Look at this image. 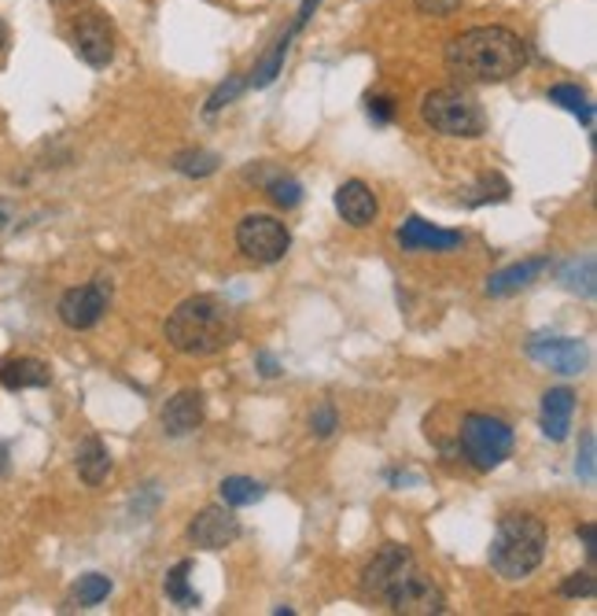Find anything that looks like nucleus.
<instances>
[{
    "instance_id": "473e14b6",
    "label": "nucleus",
    "mask_w": 597,
    "mask_h": 616,
    "mask_svg": "<svg viewBox=\"0 0 597 616\" xmlns=\"http://www.w3.org/2000/svg\"><path fill=\"white\" fill-rule=\"evenodd\" d=\"M420 15H436V20H446L462 8V0H413Z\"/></svg>"
},
{
    "instance_id": "4be33fe9",
    "label": "nucleus",
    "mask_w": 597,
    "mask_h": 616,
    "mask_svg": "<svg viewBox=\"0 0 597 616\" xmlns=\"http://www.w3.org/2000/svg\"><path fill=\"white\" fill-rule=\"evenodd\" d=\"M560 281H564L568 292H575V296L590 299L597 292V273H594V255H583V259H572L560 270Z\"/></svg>"
},
{
    "instance_id": "9b49d317",
    "label": "nucleus",
    "mask_w": 597,
    "mask_h": 616,
    "mask_svg": "<svg viewBox=\"0 0 597 616\" xmlns=\"http://www.w3.org/2000/svg\"><path fill=\"white\" fill-rule=\"evenodd\" d=\"M528 358L560 376H575L586 370V344L572 336H531L528 339Z\"/></svg>"
},
{
    "instance_id": "a211bd4d",
    "label": "nucleus",
    "mask_w": 597,
    "mask_h": 616,
    "mask_svg": "<svg viewBox=\"0 0 597 616\" xmlns=\"http://www.w3.org/2000/svg\"><path fill=\"white\" fill-rule=\"evenodd\" d=\"M546 270H549L546 255H542V259H523L517 266H505V270H498V273H491V278H486V296H494V299L512 296V292L528 288V284L535 281V278H542Z\"/></svg>"
},
{
    "instance_id": "b1692460",
    "label": "nucleus",
    "mask_w": 597,
    "mask_h": 616,
    "mask_svg": "<svg viewBox=\"0 0 597 616\" xmlns=\"http://www.w3.org/2000/svg\"><path fill=\"white\" fill-rule=\"evenodd\" d=\"M189 573H192V561H178V565L167 573V598L178 609H199V594L189 587Z\"/></svg>"
},
{
    "instance_id": "dca6fc26",
    "label": "nucleus",
    "mask_w": 597,
    "mask_h": 616,
    "mask_svg": "<svg viewBox=\"0 0 597 616\" xmlns=\"http://www.w3.org/2000/svg\"><path fill=\"white\" fill-rule=\"evenodd\" d=\"M572 413H575V392L572 388H549L542 395V432L554 444H564L572 432Z\"/></svg>"
},
{
    "instance_id": "20e7f679",
    "label": "nucleus",
    "mask_w": 597,
    "mask_h": 616,
    "mask_svg": "<svg viewBox=\"0 0 597 616\" xmlns=\"http://www.w3.org/2000/svg\"><path fill=\"white\" fill-rule=\"evenodd\" d=\"M512 444H517L512 428L502 418H491V413H465L462 428H457V447H462L465 462L476 473L498 469L512 454Z\"/></svg>"
},
{
    "instance_id": "c85d7f7f",
    "label": "nucleus",
    "mask_w": 597,
    "mask_h": 616,
    "mask_svg": "<svg viewBox=\"0 0 597 616\" xmlns=\"http://www.w3.org/2000/svg\"><path fill=\"white\" fill-rule=\"evenodd\" d=\"M244 89H247V78H241V75L229 78V81H222V86H218L215 93H210V100H207V115H218L225 104H233V100L241 97Z\"/></svg>"
},
{
    "instance_id": "f3484780",
    "label": "nucleus",
    "mask_w": 597,
    "mask_h": 616,
    "mask_svg": "<svg viewBox=\"0 0 597 616\" xmlns=\"http://www.w3.org/2000/svg\"><path fill=\"white\" fill-rule=\"evenodd\" d=\"M52 384V370L41 362V358H4L0 362V388L8 392H26V388H49Z\"/></svg>"
},
{
    "instance_id": "e433bc0d",
    "label": "nucleus",
    "mask_w": 597,
    "mask_h": 616,
    "mask_svg": "<svg viewBox=\"0 0 597 616\" xmlns=\"http://www.w3.org/2000/svg\"><path fill=\"white\" fill-rule=\"evenodd\" d=\"M4 44H8V23L0 20V52H4Z\"/></svg>"
},
{
    "instance_id": "393cba45",
    "label": "nucleus",
    "mask_w": 597,
    "mask_h": 616,
    "mask_svg": "<svg viewBox=\"0 0 597 616\" xmlns=\"http://www.w3.org/2000/svg\"><path fill=\"white\" fill-rule=\"evenodd\" d=\"M549 104H557V107H564V112H572L579 123L586 126V130H594V107L586 104V93L579 86H554L549 89Z\"/></svg>"
},
{
    "instance_id": "c756f323",
    "label": "nucleus",
    "mask_w": 597,
    "mask_h": 616,
    "mask_svg": "<svg viewBox=\"0 0 597 616\" xmlns=\"http://www.w3.org/2000/svg\"><path fill=\"white\" fill-rule=\"evenodd\" d=\"M594 594H597L594 573H572L560 583V598H594Z\"/></svg>"
},
{
    "instance_id": "a878e982",
    "label": "nucleus",
    "mask_w": 597,
    "mask_h": 616,
    "mask_svg": "<svg viewBox=\"0 0 597 616\" xmlns=\"http://www.w3.org/2000/svg\"><path fill=\"white\" fill-rule=\"evenodd\" d=\"M173 170L185 174V178H210V174L218 170V155L204 152V149L178 152V155H173Z\"/></svg>"
},
{
    "instance_id": "2eb2a0df",
    "label": "nucleus",
    "mask_w": 597,
    "mask_h": 616,
    "mask_svg": "<svg viewBox=\"0 0 597 616\" xmlns=\"http://www.w3.org/2000/svg\"><path fill=\"white\" fill-rule=\"evenodd\" d=\"M336 210H339V218H343L347 226L365 229V226L376 222L380 204H376L373 189L365 185V181H343V185L336 189Z\"/></svg>"
},
{
    "instance_id": "f03ea898",
    "label": "nucleus",
    "mask_w": 597,
    "mask_h": 616,
    "mask_svg": "<svg viewBox=\"0 0 597 616\" xmlns=\"http://www.w3.org/2000/svg\"><path fill=\"white\" fill-rule=\"evenodd\" d=\"M236 315L210 296H192L167 318V339L181 355H218L236 339Z\"/></svg>"
},
{
    "instance_id": "412c9836",
    "label": "nucleus",
    "mask_w": 597,
    "mask_h": 616,
    "mask_svg": "<svg viewBox=\"0 0 597 616\" xmlns=\"http://www.w3.org/2000/svg\"><path fill=\"white\" fill-rule=\"evenodd\" d=\"M112 594V576L104 573H86L70 591V609H93L104 598Z\"/></svg>"
},
{
    "instance_id": "ddd939ff",
    "label": "nucleus",
    "mask_w": 597,
    "mask_h": 616,
    "mask_svg": "<svg viewBox=\"0 0 597 616\" xmlns=\"http://www.w3.org/2000/svg\"><path fill=\"white\" fill-rule=\"evenodd\" d=\"M465 244L462 229H439L425 222L420 215H410L406 222L399 226V247L402 252H454V247Z\"/></svg>"
},
{
    "instance_id": "c9c22d12",
    "label": "nucleus",
    "mask_w": 597,
    "mask_h": 616,
    "mask_svg": "<svg viewBox=\"0 0 597 616\" xmlns=\"http://www.w3.org/2000/svg\"><path fill=\"white\" fill-rule=\"evenodd\" d=\"M259 373L262 376H281V362L270 351H259Z\"/></svg>"
},
{
    "instance_id": "aec40b11",
    "label": "nucleus",
    "mask_w": 597,
    "mask_h": 616,
    "mask_svg": "<svg viewBox=\"0 0 597 616\" xmlns=\"http://www.w3.org/2000/svg\"><path fill=\"white\" fill-rule=\"evenodd\" d=\"M299 34V26L291 23L288 30L281 34V41L273 44L270 52H265L262 56V63L259 67L251 70V78H247V86H255V89H265V86H273V81H277V75H281V67H284V56H288V49H291V38H296Z\"/></svg>"
},
{
    "instance_id": "2f4dec72",
    "label": "nucleus",
    "mask_w": 597,
    "mask_h": 616,
    "mask_svg": "<svg viewBox=\"0 0 597 616\" xmlns=\"http://www.w3.org/2000/svg\"><path fill=\"white\" fill-rule=\"evenodd\" d=\"M575 473L583 484H594V432H583V450H579Z\"/></svg>"
},
{
    "instance_id": "7ed1b4c3",
    "label": "nucleus",
    "mask_w": 597,
    "mask_h": 616,
    "mask_svg": "<svg viewBox=\"0 0 597 616\" xmlns=\"http://www.w3.org/2000/svg\"><path fill=\"white\" fill-rule=\"evenodd\" d=\"M546 557V524L535 513H505L491 539V568L502 579L531 576Z\"/></svg>"
},
{
    "instance_id": "9d476101",
    "label": "nucleus",
    "mask_w": 597,
    "mask_h": 616,
    "mask_svg": "<svg viewBox=\"0 0 597 616\" xmlns=\"http://www.w3.org/2000/svg\"><path fill=\"white\" fill-rule=\"evenodd\" d=\"M394 613H406V616H439L446 613V598L431 583V576H425L420 568H410L399 583L391 587V594L384 598Z\"/></svg>"
},
{
    "instance_id": "7c9ffc66",
    "label": "nucleus",
    "mask_w": 597,
    "mask_h": 616,
    "mask_svg": "<svg viewBox=\"0 0 597 616\" xmlns=\"http://www.w3.org/2000/svg\"><path fill=\"white\" fill-rule=\"evenodd\" d=\"M339 425V418H336V407L333 402H321V407L310 413V432H314L317 439H328L336 432Z\"/></svg>"
},
{
    "instance_id": "72a5a7b5",
    "label": "nucleus",
    "mask_w": 597,
    "mask_h": 616,
    "mask_svg": "<svg viewBox=\"0 0 597 616\" xmlns=\"http://www.w3.org/2000/svg\"><path fill=\"white\" fill-rule=\"evenodd\" d=\"M369 118L380 126H388L394 118V100L391 97H369Z\"/></svg>"
},
{
    "instance_id": "0eeeda50",
    "label": "nucleus",
    "mask_w": 597,
    "mask_h": 616,
    "mask_svg": "<svg viewBox=\"0 0 597 616\" xmlns=\"http://www.w3.org/2000/svg\"><path fill=\"white\" fill-rule=\"evenodd\" d=\"M107 303H112V278H93L89 284H78V288H67L60 296V321L67 329H75V333H81V329H93L100 318L107 315Z\"/></svg>"
},
{
    "instance_id": "f704fd0d",
    "label": "nucleus",
    "mask_w": 597,
    "mask_h": 616,
    "mask_svg": "<svg viewBox=\"0 0 597 616\" xmlns=\"http://www.w3.org/2000/svg\"><path fill=\"white\" fill-rule=\"evenodd\" d=\"M579 539H583V547H586V557L597 561V528H594V521L579 524Z\"/></svg>"
},
{
    "instance_id": "39448f33",
    "label": "nucleus",
    "mask_w": 597,
    "mask_h": 616,
    "mask_svg": "<svg viewBox=\"0 0 597 616\" xmlns=\"http://www.w3.org/2000/svg\"><path fill=\"white\" fill-rule=\"evenodd\" d=\"M420 118L443 137H480L486 130V115L462 89H431L420 100Z\"/></svg>"
},
{
    "instance_id": "cd10ccee",
    "label": "nucleus",
    "mask_w": 597,
    "mask_h": 616,
    "mask_svg": "<svg viewBox=\"0 0 597 616\" xmlns=\"http://www.w3.org/2000/svg\"><path fill=\"white\" fill-rule=\"evenodd\" d=\"M265 192H270V200L277 207H284V210H291V207H299V200H302V185L296 178H270L265 181Z\"/></svg>"
},
{
    "instance_id": "6ab92c4d",
    "label": "nucleus",
    "mask_w": 597,
    "mask_h": 616,
    "mask_svg": "<svg viewBox=\"0 0 597 616\" xmlns=\"http://www.w3.org/2000/svg\"><path fill=\"white\" fill-rule=\"evenodd\" d=\"M107 473H112V450L100 436H86L78 444V476L89 487H96L107 480Z\"/></svg>"
},
{
    "instance_id": "4468645a",
    "label": "nucleus",
    "mask_w": 597,
    "mask_h": 616,
    "mask_svg": "<svg viewBox=\"0 0 597 616\" xmlns=\"http://www.w3.org/2000/svg\"><path fill=\"white\" fill-rule=\"evenodd\" d=\"M204 418H207V399H204V392L199 388H185V392H178L173 399L163 407V432L173 439H181V436H192L199 425H204Z\"/></svg>"
},
{
    "instance_id": "f8f14e48",
    "label": "nucleus",
    "mask_w": 597,
    "mask_h": 616,
    "mask_svg": "<svg viewBox=\"0 0 597 616\" xmlns=\"http://www.w3.org/2000/svg\"><path fill=\"white\" fill-rule=\"evenodd\" d=\"M189 539L199 550H225L241 539V521H236L233 505H204V510L192 517L189 524Z\"/></svg>"
},
{
    "instance_id": "bb28decb",
    "label": "nucleus",
    "mask_w": 597,
    "mask_h": 616,
    "mask_svg": "<svg viewBox=\"0 0 597 616\" xmlns=\"http://www.w3.org/2000/svg\"><path fill=\"white\" fill-rule=\"evenodd\" d=\"M472 196H465L468 207H480V204H502V200H509V181L502 178V174H483L480 181H476Z\"/></svg>"
},
{
    "instance_id": "5701e85b",
    "label": "nucleus",
    "mask_w": 597,
    "mask_h": 616,
    "mask_svg": "<svg viewBox=\"0 0 597 616\" xmlns=\"http://www.w3.org/2000/svg\"><path fill=\"white\" fill-rule=\"evenodd\" d=\"M218 491H222V502H225V505H233V510H241V505H255V502H262L265 484L251 480V476H225Z\"/></svg>"
},
{
    "instance_id": "1a4fd4ad",
    "label": "nucleus",
    "mask_w": 597,
    "mask_h": 616,
    "mask_svg": "<svg viewBox=\"0 0 597 616\" xmlns=\"http://www.w3.org/2000/svg\"><path fill=\"white\" fill-rule=\"evenodd\" d=\"M70 41H75V52L89 67H107L115 60V26L107 15L100 12H78L75 26H70Z\"/></svg>"
},
{
    "instance_id": "4c0bfd02",
    "label": "nucleus",
    "mask_w": 597,
    "mask_h": 616,
    "mask_svg": "<svg viewBox=\"0 0 597 616\" xmlns=\"http://www.w3.org/2000/svg\"><path fill=\"white\" fill-rule=\"evenodd\" d=\"M4 226H8V207L0 204V229H4Z\"/></svg>"
},
{
    "instance_id": "f257e3e1",
    "label": "nucleus",
    "mask_w": 597,
    "mask_h": 616,
    "mask_svg": "<svg viewBox=\"0 0 597 616\" xmlns=\"http://www.w3.org/2000/svg\"><path fill=\"white\" fill-rule=\"evenodd\" d=\"M443 60L465 86H498L528 67V44L509 26H472L446 44Z\"/></svg>"
},
{
    "instance_id": "6e6552de",
    "label": "nucleus",
    "mask_w": 597,
    "mask_h": 616,
    "mask_svg": "<svg viewBox=\"0 0 597 616\" xmlns=\"http://www.w3.org/2000/svg\"><path fill=\"white\" fill-rule=\"evenodd\" d=\"M410 568H417L413 550L402 547V542H384V547L373 554L369 565L362 568V594L373 598V602H384V598L391 594V587L399 583Z\"/></svg>"
},
{
    "instance_id": "423d86ee",
    "label": "nucleus",
    "mask_w": 597,
    "mask_h": 616,
    "mask_svg": "<svg viewBox=\"0 0 597 616\" xmlns=\"http://www.w3.org/2000/svg\"><path fill=\"white\" fill-rule=\"evenodd\" d=\"M236 247L247 255L251 262H281L291 247V233L288 226L277 222L273 215H247L236 226Z\"/></svg>"
}]
</instances>
